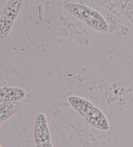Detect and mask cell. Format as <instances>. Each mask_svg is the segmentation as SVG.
Instances as JSON below:
<instances>
[{
    "instance_id": "obj_1",
    "label": "cell",
    "mask_w": 133,
    "mask_h": 147,
    "mask_svg": "<svg viewBox=\"0 0 133 147\" xmlns=\"http://www.w3.org/2000/svg\"><path fill=\"white\" fill-rule=\"evenodd\" d=\"M68 101L74 110L83 117L90 125L101 131L109 130V122L106 116L90 101L77 96H71L68 98Z\"/></svg>"
},
{
    "instance_id": "obj_2",
    "label": "cell",
    "mask_w": 133,
    "mask_h": 147,
    "mask_svg": "<svg viewBox=\"0 0 133 147\" xmlns=\"http://www.w3.org/2000/svg\"><path fill=\"white\" fill-rule=\"evenodd\" d=\"M65 9L77 18L97 31L106 32L109 31V25L106 20L98 11L84 5L70 3L65 5Z\"/></svg>"
},
{
    "instance_id": "obj_3",
    "label": "cell",
    "mask_w": 133,
    "mask_h": 147,
    "mask_svg": "<svg viewBox=\"0 0 133 147\" xmlns=\"http://www.w3.org/2000/svg\"><path fill=\"white\" fill-rule=\"evenodd\" d=\"M24 0H9L0 18V41L7 36L19 14Z\"/></svg>"
},
{
    "instance_id": "obj_4",
    "label": "cell",
    "mask_w": 133,
    "mask_h": 147,
    "mask_svg": "<svg viewBox=\"0 0 133 147\" xmlns=\"http://www.w3.org/2000/svg\"><path fill=\"white\" fill-rule=\"evenodd\" d=\"M35 140L37 147H53L46 117L42 113L38 114L35 124Z\"/></svg>"
},
{
    "instance_id": "obj_5",
    "label": "cell",
    "mask_w": 133,
    "mask_h": 147,
    "mask_svg": "<svg viewBox=\"0 0 133 147\" xmlns=\"http://www.w3.org/2000/svg\"><path fill=\"white\" fill-rule=\"evenodd\" d=\"M26 96V91L20 88L7 87L0 88V102L18 101Z\"/></svg>"
},
{
    "instance_id": "obj_6",
    "label": "cell",
    "mask_w": 133,
    "mask_h": 147,
    "mask_svg": "<svg viewBox=\"0 0 133 147\" xmlns=\"http://www.w3.org/2000/svg\"><path fill=\"white\" fill-rule=\"evenodd\" d=\"M20 104L18 101L3 102L0 105V120L3 123L8 119L18 110Z\"/></svg>"
},
{
    "instance_id": "obj_7",
    "label": "cell",
    "mask_w": 133,
    "mask_h": 147,
    "mask_svg": "<svg viewBox=\"0 0 133 147\" xmlns=\"http://www.w3.org/2000/svg\"><path fill=\"white\" fill-rule=\"evenodd\" d=\"M1 123H2V122H1V120H0V125H1Z\"/></svg>"
},
{
    "instance_id": "obj_8",
    "label": "cell",
    "mask_w": 133,
    "mask_h": 147,
    "mask_svg": "<svg viewBox=\"0 0 133 147\" xmlns=\"http://www.w3.org/2000/svg\"><path fill=\"white\" fill-rule=\"evenodd\" d=\"M0 146H1V145H0Z\"/></svg>"
}]
</instances>
